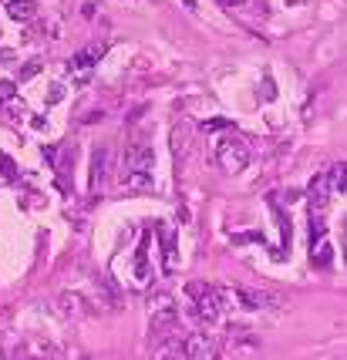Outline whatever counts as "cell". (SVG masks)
Listing matches in <instances>:
<instances>
[{
	"label": "cell",
	"instance_id": "obj_20",
	"mask_svg": "<svg viewBox=\"0 0 347 360\" xmlns=\"http://www.w3.org/2000/svg\"><path fill=\"white\" fill-rule=\"evenodd\" d=\"M222 7H243V4H246V0H220Z\"/></svg>",
	"mask_w": 347,
	"mask_h": 360
},
{
	"label": "cell",
	"instance_id": "obj_16",
	"mask_svg": "<svg viewBox=\"0 0 347 360\" xmlns=\"http://www.w3.org/2000/svg\"><path fill=\"white\" fill-rule=\"evenodd\" d=\"M98 58H101V47H88V51H81L78 64H95Z\"/></svg>",
	"mask_w": 347,
	"mask_h": 360
},
{
	"label": "cell",
	"instance_id": "obj_3",
	"mask_svg": "<svg viewBox=\"0 0 347 360\" xmlns=\"http://www.w3.org/2000/svg\"><path fill=\"white\" fill-rule=\"evenodd\" d=\"M246 162H250V155H246V148H243L239 141H222V145H220L222 172L236 175V172H243V169H246Z\"/></svg>",
	"mask_w": 347,
	"mask_h": 360
},
{
	"label": "cell",
	"instance_id": "obj_17",
	"mask_svg": "<svg viewBox=\"0 0 347 360\" xmlns=\"http://www.w3.org/2000/svg\"><path fill=\"white\" fill-rule=\"evenodd\" d=\"M0 172L7 175V179H14V165H11V158L7 155H0Z\"/></svg>",
	"mask_w": 347,
	"mask_h": 360
},
{
	"label": "cell",
	"instance_id": "obj_7",
	"mask_svg": "<svg viewBox=\"0 0 347 360\" xmlns=\"http://www.w3.org/2000/svg\"><path fill=\"white\" fill-rule=\"evenodd\" d=\"M152 357L156 360H186V340H182V337H172V340H165L158 350H152Z\"/></svg>",
	"mask_w": 347,
	"mask_h": 360
},
{
	"label": "cell",
	"instance_id": "obj_15",
	"mask_svg": "<svg viewBox=\"0 0 347 360\" xmlns=\"http://www.w3.org/2000/svg\"><path fill=\"white\" fill-rule=\"evenodd\" d=\"M14 94H17V81H0V105L11 101Z\"/></svg>",
	"mask_w": 347,
	"mask_h": 360
},
{
	"label": "cell",
	"instance_id": "obj_21",
	"mask_svg": "<svg viewBox=\"0 0 347 360\" xmlns=\"http://www.w3.org/2000/svg\"><path fill=\"white\" fill-rule=\"evenodd\" d=\"M182 4H186V7H189V11H196V0H182Z\"/></svg>",
	"mask_w": 347,
	"mask_h": 360
},
{
	"label": "cell",
	"instance_id": "obj_6",
	"mask_svg": "<svg viewBox=\"0 0 347 360\" xmlns=\"http://www.w3.org/2000/svg\"><path fill=\"white\" fill-rule=\"evenodd\" d=\"M186 357H192V360L216 357V344H213V337H206V333H192L189 340H186Z\"/></svg>",
	"mask_w": 347,
	"mask_h": 360
},
{
	"label": "cell",
	"instance_id": "obj_19",
	"mask_svg": "<svg viewBox=\"0 0 347 360\" xmlns=\"http://www.w3.org/2000/svg\"><path fill=\"white\" fill-rule=\"evenodd\" d=\"M61 94H64V88L61 84H54V88H51V105H54V101H61Z\"/></svg>",
	"mask_w": 347,
	"mask_h": 360
},
{
	"label": "cell",
	"instance_id": "obj_9",
	"mask_svg": "<svg viewBox=\"0 0 347 360\" xmlns=\"http://www.w3.org/2000/svg\"><path fill=\"white\" fill-rule=\"evenodd\" d=\"M324 179H327L331 195H344V188H347V165H344V162L331 165V172H324Z\"/></svg>",
	"mask_w": 347,
	"mask_h": 360
},
{
	"label": "cell",
	"instance_id": "obj_2",
	"mask_svg": "<svg viewBox=\"0 0 347 360\" xmlns=\"http://www.w3.org/2000/svg\"><path fill=\"white\" fill-rule=\"evenodd\" d=\"M149 320H152V327H156V330L172 327L175 320H179V307H175V300L165 297V293L152 297V300H149Z\"/></svg>",
	"mask_w": 347,
	"mask_h": 360
},
{
	"label": "cell",
	"instance_id": "obj_8",
	"mask_svg": "<svg viewBox=\"0 0 347 360\" xmlns=\"http://www.w3.org/2000/svg\"><path fill=\"white\" fill-rule=\"evenodd\" d=\"M310 259H314V266H320V269H331V263H334V246L324 239V236H317V243L310 246Z\"/></svg>",
	"mask_w": 347,
	"mask_h": 360
},
{
	"label": "cell",
	"instance_id": "obj_12",
	"mask_svg": "<svg viewBox=\"0 0 347 360\" xmlns=\"http://www.w3.org/2000/svg\"><path fill=\"white\" fill-rule=\"evenodd\" d=\"M54 307H58L64 316H78L81 314V303H78L75 293H58V297H54Z\"/></svg>",
	"mask_w": 347,
	"mask_h": 360
},
{
	"label": "cell",
	"instance_id": "obj_11",
	"mask_svg": "<svg viewBox=\"0 0 347 360\" xmlns=\"http://www.w3.org/2000/svg\"><path fill=\"white\" fill-rule=\"evenodd\" d=\"M105 169H108V148H95V155H92V186H98L105 179Z\"/></svg>",
	"mask_w": 347,
	"mask_h": 360
},
{
	"label": "cell",
	"instance_id": "obj_14",
	"mask_svg": "<svg viewBox=\"0 0 347 360\" xmlns=\"http://www.w3.org/2000/svg\"><path fill=\"white\" fill-rule=\"evenodd\" d=\"M128 186L135 188V192L152 188V172H128Z\"/></svg>",
	"mask_w": 347,
	"mask_h": 360
},
{
	"label": "cell",
	"instance_id": "obj_13",
	"mask_svg": "<svg viewBox=\"0 0 347 360\" xmlns=\"http://www.w3.org/2000/svg\"><path fill=\"white\" fill-rule=\"evenodd\" d=\"M310 199H314L317 205H327V199H331V188H327V179H324V175H317L314 182H310Z\"/></svg>",
	"mask_w": 347,
	"mask_h": 360
},
{
	"label": "cell",
	"instance_id": "obj_4",
	"mask_svg": "<svg viewBox=\"0 0 347 360\" xmlns=\"http://www.w3.org/2000/svg\"><path fill=\"white\" fill-rule=\"evenodd\" d=\"M233 293H236V303H239V307H246V310H280V307H284V303L273 297V293H260V290H243V286H236Z\"/></svg>",
	"mask_w": 347,
	"mask_h": 360
},
{
	"label": "cell",
	"instance_id": "obj_1",
	"mask_svg": "<svg viewBox=\"0 0 347 360\" xmlns=\"http://www.w3.org/2000/svg\"><path fill=\"white\" fill-rule=\"evenodd\" d=\"M186 297L192 300V320H196L199 327L220 320V297H216L213 286H206V283H189V286H186Z\"/></svg>",
	"mask_w": 347,
	"mask_h": 360
},
{
	"label": "cell",
	"instance_id": "obj_18",
	"mask_svg": "<svg viewBox=\"0 0 347 360\" xmlns=\"http://www.w3.org/2000/svg\"><path fill=\"white\" fill-rule=\"evenodd\" d=\"M37 71H41V64L34 61V64H27V68H24V71H20V78H34V75H37Z\"/></svg>",
	"mask_w": 347,
	"mask_h": 360
},
{
	"label": "cell",
	"instance_id": "obj_10",
	"mask_svg": "<svg viewBox=\"0 0 347 360\" xmlns=\"http://www.w3.org/2000/svg\"><path fill=\"white\" fill-rule=\"evenodd\" d=\"M7 17H14V20H34L37 17V4L34 0H7Z\"/></svg>",
	"mask_w": 347,
	"mask_h": 360
},
{
	"label": "cell",
	"instance_id": "obj_5",
	"mask_svg": "<svg viewBox=\"0 0 347 360\" xmlns=\"http://www.w3.org/2000/svg\"><path fill=\"white\" fill-rule=\"evenodd\" d=\"M152 145H145V141H135V145H128L125 148V172H152Z\"/></svg>",
	"mask_w": 347,
	"mask_h": 360
}]
</instances>
